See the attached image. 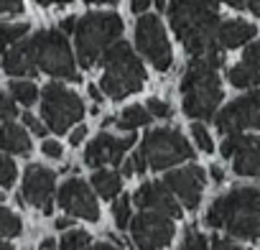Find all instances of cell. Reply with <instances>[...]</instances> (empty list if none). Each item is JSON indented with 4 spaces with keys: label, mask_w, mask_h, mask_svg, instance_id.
<instances>
[{
    "label": "cell",
    "mask_w": 260,
    "mask_h": 250,
    "mask_svg": "<svg viewBox=\"0 0 260 250\" xmlns=\"http://www.w3.org/2000/svg\"><path fill=\"white\" fill-rule=\"evenodd\" d=\"M54 245H56L54 240H44V242H41V250H54Z\"/></svg>",
    "instance_id": "obj_50"
},
{
    "label": "cell",
    "mask_w": 260,
    "mask_h": 250,
    "mask_svg": "<svg viewBox=\"0 0 260 250\" xmlns=\"http://www.w3.org/2000/svg\"><path fill=\"white\" fill-rule=\"evenodd\" d=\"M87 250H120V247H115V245H110V242H97V245H92V247H87Z\"/></svg>",
    "instance_id": "obj_46"
},
{
    "label": "cell",
    "mask_w": 260,
    "mask_h": 250,
    "mask_svg": "<svg viewBox=\"0 0 260 250\" xmlns=\"http://www.w3.org/2000/svg\"><path fill=\"white\" fill-rule=\"evenodd\" d=\"M151 6V0H130V11L133 13H146Z\"/></svg>",
    "instance_id": "obj_41"
},
{
    "label": "cell",
    "mask_w": 260,
    "mask_h": 250,
    "mask_svg": "<svg viewBox=\"0 0 260 250\" xmlns=\"http://www.w3.org/2000/svg\"><path fill=\"white\" fill-rule=\"evenodd\" d=\"M84 136H87V125H77V128L72 131V136H69V143L72 146H79L84 141Z\"/></svg>",
    "instance_id": "obj_40"
},
{
    "label": "cell",
    "mask_w": 260,
    "mask_h": 250,
    "mask_svg": "<svg viewBox=\"0 0 260 250\" xmlns=\"http://www.w3.org/2000/svg\"><path fill=\"white\" fill-rule=\"evenodd\" d=\"M23 125L31 131V133H36V136H46L49 133V128H46V122H41L39 117H34L31 112H26L23 115Z\"/></svg>",
    "instance_id": "obj_36"
},
{
    "label": "cell",
    "mask_w": 260,
    "mask_h": 250,
    "mask_svg": "<svg viewBox=\"0 0 260 250\" xmlns=\"http://www.w3.org/2000/svg\"><path fill=\"white\" fill-rule=\"evenodd\" d=\"M133 143H136V136H133V133L122 136V138L110 136V133H100V136L87 146V151H84V164L92 166V169H97V171H100L102 166H107V164L117 166Z\"/></svg>",
    "instance_id": "obj_14"
},
{
    "label": "cell",
    "mask_w": 260,
    "mask_h": 250,
    "mask_svg": "<svg viewBox=\"0 0 260 250\" xmlns=\"http://www.w3.org/2000/svg\"><path fill=\"white\" fill-rule=\"evenodd\" d=\"M41 115L49 131L67 133L72 125H77L84 117V102L77 92L67 89L59 82H51L41 95Z\"/></svg>",
    "instance_id": "obj_7"
},
{
    "label": "cell",
    "mask_w": 260,
    "mask_h": 250,
    "mask_svg": "<svg viewBox=\"0 0 260 250\" xmlns=\"http://www.w3.org/2000/svg\"><path fill=\"white\" fill-rule=\"evenodd\" d=\"M112 217L117 230H125L130 225V197H117V202L112 204Z\"/></svg>",
    "instance_id": "obj_29"
},
{
    "label": "cell",
    "mask_w": 260,
    "mask_h": 250,
    "mask_svg": "<svg viewBox=\"0 0 260 250\" xmlns=\"http://www.w3.org/2000/svg\"><path fill=\"white\" fill-rule=\"evenodd\" d=\"M232 164H235V174L260 179V143H250V146L240 148L232 156Z\"/></svg>",
    "instance_id": "obj_20"
},
{
    "label": "cell",
    "mask_w": 260,
    "mask_h": 250,
    "mask_svg": "<svg viewBox=\"0 0 260 250\" xmlns=\"http://www.w3.org/2000/svg\"><path fill=\"white\" fill-rule=\"evenodd\" d=\"M89 242H92V237L87 230H69V232H64L59 247L61 250H87Z\"/></svg>",
    "instance_id": "obj_28"
},
{
    "label": "cell",
    "mask_w": 260,
    "mask_h": 250,
    "mask_svg": "<svg viewBox=\"0 0 260 250\" xmlns=\"http://www.w3.org/2000/svg\"><path fill=\"white\" fill-rule=\"evenodd\" d=\"M77 28V18H67V21H61V34H69V31H74Z\"/></svg>",
    "instance_id": "obj_44"
},
{
    "label": "cell",
    "mask_w": 260,
    "mask_h": 250,
    "mask_svg": "<svg viewBox=\"0 0 260 250\" xmlns=\"http://www.w3.org/2000/svg\"><path fill=\"white\" fill-rule=\"evenodd\" d=\"M191 138H194V143L204 151V153H212L214 151V143H212V138H209V133H207V128L202 122H194L191 125Z\"/></svg>",
    "instance_id": "obj_31"
},
{
    "label": "cell",
    "mask_w": 260,
    "mask_h": 250,
    "mask_svg": "<svg viewBox=\"0 0 260 250\" xmlns=\"http://www.w3.org/2000/svg\"><path fill=\"white\" fill-rule=\"evenodd\" d=\"M179 250H209V240H207L202 232L189 230V232L184 235V240H181V247H179Z\"/></svg>",
    "instance_id": "obj_30"
},
{
    "label": "cell",
    "mask_w": 260,
    "mask_h": 250,
    "mask_svg": "<svg viewBox=\"0 0 260 250\" xmlns=\"http://www.w3.org/2000/svg\"><path fill=\"white\" fill-rule=\"evenodd\" d=\"M41 6H61V3H69V0H36Z\"/></svg>",
    "instance_id": "obj_48"
},
{
    "label": "cell",
    "mask_w": 260,
    "mask_h": 250,
    "mask_svg": "<svg viewBox=\"0 0 260 250\" xmlns=\"http://www.w3.org/2000/svg\"><path fill=\"white\" fill-rule=\"evenodd\" d=\"M84 3H117V0H84Z\"/></svg>",
    "instance_id": "obj_52"
},
{
    "label": "cell",
    "mask_w": 260,
    "mask_h": 250,
    "mask_svg": "<svg viewBox=\"0 0 260 250\" xmlns=\"http://www.w3.org/2000/svg\"><path fill=\"white\" fill-rule=\"evenodd\" d=\"M28 34V23H0V56Z\"/></svg>",
    "instance_id": "obj_24"
},
{
    "label": "cell",
    "mask_w": 260,
    "mask_h": 250,
    "mask_svg": "<svg viewBox=\"0 0 260 250\" xmlns=\"http://www.w3.org/2000/svg\"><path fill=\"white\" fill-rule=\"evenodd\" d=\"M143 82H146V69H143L141 59L136 56V51L125 41H117L105 51L100 89L110 100H122L127 95L138 92L143 87Z\"/></svg>",
    "instance_id": "obj_3"
},
{
    "label": "cell",
    "mask_w": 260,
    "mask_h": 250,
    "mask_svg": "<svg viewBox=\"0 0 260 250\" xmlns=\"http://www.w3.org/2000/svg\"><path fill=\"white\" fill-rule=\"evenodd\" d=\"M151 122V112L146 110V105H133V107H125L117 125L122 131H136V128H146Z\"/></svg>",
    "instance_id": "obj_22"
},
{
    "label": "cell",
    "mask_w": 260,
    "mask_h": 250,
    "mask_svg": "<svg viewBox=\"0 0 260 250\" xmlns=\"http://www.w3.org/2000/svg\"><path fill=\"white\" fill-rule=\"evenodd\" d=\"M245 64L260 74V41H252V44L245 49Z\"/></svg>",
    "instance_id": "obj_35"
},
{
    "label": "cell",
    "mask_w": 260,
    "mask_h": 250,
    "mask_svg": "<svg viewBox=\"0 0 260 250\" xmlns=\"http://www.w3.org/2000/svg\"><path fill=\"white\" fill-rule=\"evenodd\" d=\"M227 6H232V8H245V0H224Z\"/></svg>",
    "instance_id": "obj_49"
},
{
    "label": "cell",
    "mask_w": 260,
    "mask_h": 250,
    "mask_svg": "<svg viewBox=\"0 0 260 250\" xmlns=\"http://www.w3.org/2000/svg\"><path fill=\"white\" fill-rule=\"evenodd\" d=\"M212 247L214 250H247V247H242V245H237V242H232L227 237H214L212 240Z\"/></svg>",
    "instance_id": "obj_38"
},
{
    "label": "cell",
    "mask_w": 260,
    "mask_h": 250,
    "mask_svg": "<svg viewBox=\"0 0 260 250\" xmlns=\"http://www.w3.org/2000/svg\"><path fill=\"white\" fill-rule=\"evenodd\" d=\"M0 199H3V194H0Z\"/></svg>",
    "instance_id": "obj_54"
},
{
    "label": "cell",
    "mask_w": 260,
    "mask_h": 250,
    "mask_svg": "<svg viewBox=\"0 0 260 250\" xmlns=\"http://www.w3.org/2000/svg\"><path fill=\"white\" fill-rule=\"evenodd\" d=\"M41 151H44V156H49V159H61V143H56V141H44V146H41Z\"/></svg>",
    "instance_id": "obj_37"
},
{
    "label": "cell",
    "mask_w": 260,
    "mask_h": 250,
    "mask_svg": "<svg viewBox=\"0 0 260 250\" xmlns=\"http://www.w3.org/2000/svg\"><path fill=\"white\" fill-rule=\"evenodd\" d=\"M16 117H18L16 100L11 95H0V120H3V122H13Z\"/></svg>",
    "instance_id": "obj_33"
},
{
    "label": "cell",
    "mask_w": 260,
    "mask_h": 250,
    "mask_svg": "<svg viewBox=\"0 0 260 250\" xmlns=\"http://www.w3.org/2000/svg\"><path fill=\"white\" fill-rule=\"evenodd\" d=\"M130 232H133V242L141 250H158L174 240L176 230L171 217H164L158 212H141L138 217L130 220Z\"/></svg>",
    "instance_id": "obj_11"
},
{
    "label": "cell",
    "mask_w": 260,
    "mask_h": 250,
    "mask_svg": "<svg viewBox=\"0 0 260 250\" xmlns=\"http://www.w3.org/2000/svg\"><path fill=\"white\" fill-rule=\"evenodd\" d=\"M214 122L224 136L245 133L250 128L260 131V89L232 100L227 107L219 110V115H214Z\"/></svg>",
    "instance_id": "obj_10"
},
{
    "label": "cell",
    "mask_w": 260,
    "mask_h": 250,
    "mask_svg": "<svg viewBox=\"0 0 260 250\" xmlns=\"http://www.w3.org/2000/svg\"><path fill=\"white\" fill-rule=\"evenodd\" d=\"M146 161L148 169H169V166H176L179 161H189L194 156V148L189 146V141L174 131V128H158V131H151L138 151Z\"/></svg>",
    "instance_id": "obj_8"
},
{
    "label": "cell",
    "mask_w": 260,
    "mask_h": 250,
    "mask_svg": "<svg viewBox=\"0 0 260 250\" xmlns=\"http://www.w3.org/2000/svg\"><path fill=\"white\" fill-rule=\"evenodd\" d=\"M59 207L64 212H69L72 217H82L87 222H97L100 220V207H97V197L94 189L82 181V179H67L59 186Z\"/></svg>",
    "instance_id": "obj_12"
},
{
    "label": "cell",
    "mask_w": 260,
    "mask_h": 250,
    "mask_svg": "<svg viewBox=\"0 0 260 250\" xmlns=\"http://www.w3.org/2000/svg\"><path fill=\"white\" fill-rule=\"evenodd\" d=\"M3 69H6L11 77H34V74L39 72L28 41H18L16 46H11V49L3 54Z\"/></svg>",
    "instance_id": "obj_17"
},
{
    "label": "cell",
    "mask_w": 260,
    "mask_h": 250,
    "mask_svg": "<svg viewBox=\"0 0 260 250\" xmlns=\"http://www.w3.org/2000/svg\"><path fill=\"white\" fill-rule=\"evenodd\" d=\"M133 202H136L141 209H146V212H158V214L171 217V220L181 217V207H179V202L174 199L171 189H169L164 181H146V184L133 194Z\"/></svg>",
    "instance_id": "obj_16"
},
{
    "label": "cell",
    "mask_w": 260,
    "mask_h": 250,
    "mask_svg": "<svg viewBox=\"0 0 260 250\" xmlns=\"http://www.w3.org/2000/svg\"><path fill=\"white\" fill-rule=\"evenodd\" d=\"M0 151L26 156L31 151L28 133L21 128V125H16V122H3V125H0Z\"/></svg>",
    "instance_id": "obj_19"
},
{
    "label": "cell",
    "mask_w": 260,
    "mask_h": 250,
    "mask_svg": "<svg viewBox=\"0 0 260 250\" xmlns=\"http://www.w3.org/2000/svg\"><path fill=\"white\" fill-rule=\"evenodd\" d=\"M89 97H92L94 102H100V100H102V89H100L97 84H89Z\"/></svg>",
    "instance_id": "obj_45"
},
{
    "label": "cell",
    "mask_w": 260,
    "mask_h": 250,
    "mask_svg": "<svg viewBox=\"0 0 260 250\" xmlns=\"http://www.w3.org/2000/svg\"><path fill=\"white\" fill-rule=\"evenodd\" d=\"M255 36V26L247 21H224L219 23L217 31V46L222 49H237L242 44H247Z\"/></svg>",
    "instance_id": "obj_18"
},
{
    "label": "cell",
    "mask_w": 260,
    "mask_h": 250,
    "mask_svg": "<svg viewBox=\"0 0 260 250\" xmlns=\"http://www.w3.org/2000/svg\"><path fill=\"white\" fill-rule=\"evenodd\" d=\"M169 21L194 59H204L219 49V0H174L169 6Z\"/></svg>",
    "instance_id": "obj_1"
},
{
    "label": "cell",
    "mask_w": 260,
    "mask_h": 250,
    "mask_svg": "<svg viewBox=\"0 0 260 250\" xmlns=\"http://www.w3.org/2000/svg\"><path fill=\"white\" fill-rule=\"evenodd\" d=\"M0 250H13V247H11V245H8L6 240H0Z\"/></svg>",
    "instance_id": "obj_53"
},
{
    "label": "cell",
    "mask_w": 260,
    "mask_h": 250,
    "mask_svg": "<svg viewBox=\"0 0 260 250\" xmlns=\"http://www.w3.org/2000/svg\"><path fill=\"white\" fill-rule=\"evenodd\" d=\"M245 8H250V11H252V16H257V18H260V0H245Z\"/></svg>",
    "instance_id": "obj_43"
},
{
    "label": "cell",
    "mask_w": 260,
    "mask_h": 250,
    "mask_svg": "<svg viewBox=\"0 0 260 250\" xmlns=\"http://www.w3.org/2000/svg\"><path fill=\"white\" fill-rule=\"evenodd\" d=\"M21 230H23L21 217L13 214V212L6 209V207H0V240H3V237H18Z\"/></svg>",
    "instance_id": "obj_27"
},
{
    "label": "cell",
    "mask_w": 260,
    "mask_h": 250,
    "mask_svg": "<svg viewBox=\"0 0 260 250\" xmlns=\"http://www.w3.org/2000/svg\"><path fill=\"white\" fill-rule=\"evenodd\" d=\"M250 143H260V136H247V133H235V136H227L224 138V143L219 146V151H222V156H227V159H232L240 148H245V146H250Z\"/></svg>",
    "instance_id": "obj_26"
},
{
    "label": "cell",
    "mask_w": 260,
    "mask_h": 250,
    "mask_svg": "<svg viewBox=\"0 0 260 250\" xmlns=\"http://www.w3.org/2000/svg\"><path fill=\"white\" fill-rule=\"evenodd\" d=\"M28 46H31L34 61H36V67L41 72H46V74H51L56 79H69V82L79 79L69 41H67V36L61 31H56V28L39 31L36 36L28 39Z\"/></svg>",
    "instance_id": "obj_6"
},
{
    "label": "cell",
    "mask_w": 260,
    "mask_h": 250,
    "mask_svg": "<svg viewBox=\"0 0 260 250\" xmlns=\"http://www.w3.org/2000/svg\"><path fill=\"white\" fill-rule=\"evenodd\" d=\"M146 110L151 112V117H169V115H171L169 102H164V100H158V97H151V100L146 102Z\"/></svg>",
    "instance_id": "obj_34"
},
{
    "label": "cell",
    "mask_w": 260,
    "mask_h": 250,
    "mask_svg": "<svg viewBox=\"0 0 260 250\" xmlns=\"http://www.w3.org/2000/svg\"><path fill=\"white\" fill-rule=\"evenodd\" d=\"M204 169L202 166H184V169H174L166 174L164 184L171 189V194H176L186 209H197L202 192H204Z\"/></svg>",
    "instance_id": "obj_15"
},
{
    "label": "cell",
    "mask_w": 260,
    "mask_h": 250,
    "mask_svg": "<svg viewBox=\"0 0 260 250\" xmlns=\"http://www.w3.org/2000/svg\"><path fill=\"white\" fill-rule=\"evenodd\" d=\"M23 8V0H0V13H18Z\"/></svg>",
    "instance_id": "obj_39"
},
{
    "label": "cell",
    "mask_w": 260,
    "mask_h": 250,
    "mask_svg": "<svg viewBox=\"0 0 260 250\" xmlns=\"http://www.w3.org/2000/svg\"><path fill=\"white\" fill-rule=\"evenodd\" d=\"M54 194H56V174L41 164H31L23 176V199L36 209H41L44 214H49L54 207Z\"/></svg>",
    "instance_id": "obj_13"
},
{
    "label": "cell",
    "mask_w": 260,
    "mask_h": 250,
    "mask_svg": "<svg viewBox=\"0 0 260 250\" xmlns=\"http://www.w3.org/2000/svg\"><path fill=\"white\" fill-rule=\"evenodd\" d=\"M122 34V18L117 13H87L82 21H77L74 41H77V61L79 67L89 69L94 67L105 51L117 44V36Z\"/></svg>",
    "instance_id": "obj_5"
},
{
    "label": "cell",
    "mask_w": 260,
    "mask_h": 250,
    "mask_svg": "<svg viewBox=\"0 0 260 250\" xmlns=\"http://www.w3.org/2000/svg\"><path fill=\"white\" fill-rule=\"evenodd\" d=\"M92 186L97 189V194H100V197L112 199V197H117V194H120V189H122V176H120L117 171L100 169V171H94V176H92Z\"/></svg>",
    "instance_id": "obj_21"
},
{
    "label": "cell",
    "mask_w": 260,
    "mask_h": 250,
    "mask_svg": "<svg viewBox=\"0 0 260 250\" xmlns=\"http://www.w3.org/2000/svg\"><path fill=\"white\" fill-rule=\"evenodd\" d=\"M153 3H156V8H158V11H164V8H166V0H153Z\"/></svg>",
    "instance_id": "obj_51"
},
{
    "label": "cell",
    "mask_w": 260,
    "mask_h": 250,
    "mask_svg": "<svg viewBox=\"0 0 260 250\" xmlns=\"http://www.w3.org/2000/svg\"><path fill=\"white\" fill-rule=\"evenodd\" d=\"M16 174H18L16 164H13L8 156H3V153H0V186H13V181H16Z\"/></svg>",
    "instance_id": "obj_32"
},
{
    "label": "cell",
    "mask_w": 260,
    "mask_h": 250,
    "mask_svg": "<svg viewBox=\"0 0 260 250\" xmlns=\"http://www.w3.org/2000/svg\"><path fill=\"white\" fill-rule=\"evenodd\" d=\"M207 225L240 240H260V189L240 186L212 202Z\"/></svg>",
    "instance_id": "obj_2"
},
{
    "label": "cell",
    "mask_w": 260,
    "mask_h": 250,
    "mask_svg": "<svg viewBox=\"0 0 260 250\" xmlns=\"http://www.w3.org/2000/svg\"><path fill=\"white\" fill-rule=\"evenodd\" d=\"M227 79L240 87V89H247V87H260V74L255 69H250L245 61L242 64H235L230 72H227Z\"/></svg>",
    "instance_id": "obj_23"
},
{
    "label": "cell",
    "mask_w": 260,
    "mask_h": 250,
    "mask_svg": "<svg viewBox=\"0 0 260 250\" xmlns=\"http://www.w3.org/2000/svg\"><path fill=\"white\" fill-rule=\"evenodd\" d=\"M72 225V220L69 217H61V220H56V230H67Z\"/></svg>",
    "instance_id": "obj_47"
},
{
    "label": "cell",
    "mask_w": 260,
    "mask_h": 250,
    "mask_svg": "<svg viewBox=\"0 0 260 250\" xmlns=\"http://www.w3.org/2000/svg\"><path fill=\"white\" fill-rule=\"evenodd\" d=\"M136 44H138V51L158 69V72H166L174 61V54H171V44L166 39V31L158 21V16H141L138 23H136Z\"/></svg>",
    "instance_id": "obj_9"
},
{
    "label": "cell",
    "mask_w": 260,
    "mask_h": 250,
    "mask_svg": "<svg viewBox=\"0 0 260 250\" xmlns=\"http://www.w3.org/2000/svg\"><path fill=\"white\" fill-rule=\"evenodd\" d=\"M209 174H212V181H217V184H222V181H224V171H222L219 166H212V169H209Z\"/></svg>",
    "instance_id": "obj_42"
},
{
    "label": "cell",
    "mask_w": 260,
    "mask_h": 250,
    "mask_svg": "<svg viewBox=\"0 0 260 250\" xmlns=\"http://www.w3.org/2000/svg\"><path fill=\"white\" fill-rule=\"evenodd\" d=\"M184 112L194 120H209L217 115L222 102V84L217 69L207 64V59H191L184 79H181Z\"/></svg>",
    "instance_id": "obj_4"
},
{
    "label": "cell",
    "mask_w": 260,
    "mask_h": 250,
    "mask_svg": "<svg viewBox=\"0 0 260 250\" xmlns=\"http://www.w3.org/2000/svg\"><path fill=\"white\" fill-rule=\"evenodd\" d=\"M11 97L16 100V102H21V105H34L36 102V97H39V89H36V84L34 82H23V79H13L11 82Z\"/></svg>",
    "instance_id": "obj_25"
}]
</instances>
